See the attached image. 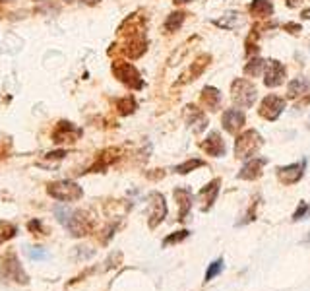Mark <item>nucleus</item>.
Masks as SVG:
<instances>
[{"mask_svg": "<svg viewBox=\"0 0 310 291\" xmlns=\"http://www.w3.org/2000/svg\"><path fill=\"white\" fill-rule=\"evenodd\" d=\"M55 214H57L58 221H60L74 237L87 235V231H90V221L85 220L80 212H72V210H68V208L57 206V208H55Z\"/></svg>", "mask_w": 310, "mask_h": 291, "instance_id": "1", "label": "nucleus"}, {"mask_svg": "<svg viewBox=\"0 0 310 291\" xmlns=\"http://www.w3.org/2000/svg\"><path fill=\"white\" fill-rule=\"evenodd\" d=\"M264 138L256 132V130H244L241 136L235 140V155L241 159H250L254 153L262 148Z\"/></svg>", "mask_w": 310, "mask_h": 291, "instance_id": "2", "label": "nucleus"}, {"mask_svg": "<svg viewBox=\"0 0 310 291\" xmlns=\"http://www.w3.org/2000/svg\"><path fill=\"white\" fill-rule=\"evenodd\" d=\"M49 196H53L58 202H76L83 196V190L78 183L74 181H57L47 186Z\"/></svg>", "mask_w": 310, "mask_h": 291, "instance_id": "3", "label": "nucleus"}, {"mask_svg": "<svg viewBox=\"0 0 310 291\" xmlns=\"http://www.w3.org/2000/svg\"><path fill=\"white\" fill-rule=\"evenodd\" d=\"M231 93H233V101L239 105V107H252L256 101V88L250 80H244V78H237V80L231 84Z\"/></svg>", "mask_w": 310, "mask_h": 291, "instance_id": "4", "label": "nucleus"}, {"mask_svg": "<svg viewBox=\"0 0 310 291\" xmlns=\"http://www.w3.org/2000/svg\"><path fill=\"white\" fill-rule=\"evenodd\" d=\"M113 72L118 80L122 84H126L128 88H134V90H142L144 88V81L140 78V72L136 70V66H132L130 62H122L118 60L113 64Z\"/></svg>", "mask_w": 310, "mask_h": 291, "instance_id": "5", "label": "nucleus"}, {"mask_svg": "<svg viewBox=\"0 0 310 291\" xmlns=\"http://www.w3.org/2000/svg\"><path fill=\"white\" fill-rule=\"evenodd\" d=\"M285 111V99L283 97H279L276 93H270L268 97L262 99V103H260V116L262 118H268V120H277L279 115Z\"/></svg>", "mask_w": 310, "mask_h": 291, "instance_id": "6", "label": "nucleus"}, {"mask_svg": "<svg viewBox=\"0 0 310 291\" xmlns=\"http://www.w3.org/2000/svg\"><path fill=\"white\" fill-rule=\"evenodd\" d=\"M2 278L18 281V283H27V274L23 272L20 260L14 255L4 256V262H2Z\"/></svg>", "mask_w": 310, "mask_h": 291, "instance_id": "7", "label": "nucleus"}, {"mask_svg": "<svg viewBox=\"0 0 310 291\" xmlns=\"http://www.w3.org/2000/svg\"><path fill=\"white\" fill-rule=\"evenodd\" d=\"M285 81V66L276 60L270 58L265 60V70H264V84L268 88H279Z\"/></svg>", "mask_w": 310, "mask_h": 291, "instance_id": "8", "label": "nucleus"}, {"mask_svg": "<svg viewBox=\"0 0 310 291\" xmlns=\"http://www.w3.org/2000/svg\"><path fill=\"white\" fill-rule=\"evenodd\" d=\"M306 169V159H302L300 163H291L285 167H277V179L283 183V185H297Z\"/></svg>", "mask_w": 310, "mask_h": 291, "instance_id": "9", "label": "nucleus"}, {"mask_svg": "<svg viewBox=\"0 0 310 291\" xmlns=\"http://www.w3.org/2000/svg\"><path fill=\"white\" fill-rule=\"evenodd\" d=\"M184 116H186L188 127L192 128L196 134H202V132L206 130L207 116L200 107H196V105H186V107H184Z\"/></svg>", "mask_w": 310, "mask_h": 291, "instance_id": "10", "label": "nucleus"}, {"mask_svg": "<svg viewBox=\"0 0 310 291\" xmlns=\"http://www.w3.org/2000/svg\"><path fill=\"white\" fill-rule=\"evenodd\" d=\"M150 198H151L150 227H151V229H155L161 221L165 220V216H167V202H165L163 194H159V192H151Z\"/></svg>", "mask_w": 310, "mask_h": 291, "instance_id": "11", "label": "nucleus"}, {"mask_svg": "<svg viewBox=\"0 0 310 291\" xmlns=\"http://www.w3.org/2000/svg\"><path fill=\"white\" fill-rule=\"evenodd\" d=\"M268 165V159L265 157H250L248 161L242 165L241 173H239V179L242 181H256L258 177H262L264 173V167Z\"/></svg>", "mask_w": 310, "mask_h": 291, "instance_id": "12", "label": "nucleus"}, {"mask_svg": "<svg viewBox=\"0 0 310 291\" xmlns=\"http://www.w3.org/2000/svg\"><path fill=\"white\" fill-rule=\"evenodd\" d=\"M219 186H221V179H213L211 183H207L200 192H198V200L202 202V212H209L211 206L215 204L219 194Z\"/></svg>", "mask_w": 310, "mask_h": 291, "instance_id": "13", "label": "nucleus"}, {"mask_svg": "<svg viewBox=\"0 0 310 291\" xmlns=\"http://www.w3.org/2000/svg\"><path fill=\"white\" fill-rule=\"evenodd\" d=\"M209 60H211L209 55H200V57L196 58L194 62L190 64V68L186 70L183 76H181V80L176 81V84H179V86H183V84H188V81H194L196 78H200V76H202V72L207 68Z\"/></svg>", "mask_w": 310, "mask_h": 291, "instance_id": "14", "label": "nucleus"}, {"mask_svg": "<svg viewBox=\"0 0 310 291\" xmlns=\"http://www.w3.org/2000/svg\"><path fill=\"white\" fill-rule=\"evenodd\" d=\"M202 150L211 157H221V155H225L227 146H225V140L221 138L219 132H211L206 138V142H202Z\"/></svg>", "mask_w": 310, "mask_h": 291, "instance_id": "15", "label": "nucleus"}, {"mask_svg": "<svg viewBox=\"0 0 310 291\" xmlns=\"http://www.w3.org/2000/svg\"><path fill=\"white\" fill-rule=\"evenodd\" d=\"M244 113L241 109H227L223 113V128L229 132V134H237L242 127H244Z\"/></svg>", "mask_w": 310, "mask_h": 291, "instance_id": "16", "label": "nucleus"}, {"mask_svg": "<svg viewBox=\"0 0 310 291\" xmlns=\"http://www.w3.org/2000/svg\"><path fill=\"white\" fill-rule=\"evenodd\" d=\"M200 103L207 111H219L221 107V92L213 86H206L202 90V97H200Z\"/></svg>", "mask_w": 310, "mask_h": 291, "instance_id": "17", "label": "nucleus"}, {"mask_svg": "<svg viewBox=\"0 0 310 291\" xmlns=\"http://www.w3.org/2000/svg\"><path fill=\"white\" fill-rule=\"evenodd\" d=\"M174 198L179 200V221H186V216L190 214V208H192V192L190 188H174Z\"/></svg>", "mask_w": 310, "mask_h": 291, "instance_id": "18", "label": "nucleus"}, {"mask_svg": "<svg viewBox=\"0 0 310 291\" xmlns=\"http://www.w3.org/2000/svg\"><path fill=\"white\" fill-rule=\"evenodd\" d=\"M248 12L254 18H270L274 14V4L272 0H252L248 6Z\"/></svg>", "mask_w": 310, "mask_h": 291, "instance_id": "19", "label": "nucleus"}, {"mask_svg": "<svg viewBox=\"0 0 310 291\" xmlns=\"http://www.w3.org/2000/svg\"><path fill=\"white\" fill-rule=\"evenodd\" d=\"M308 80L306 78H295V80L289 81L287 86V97L289 99H297L300 95H304V93L308 92Z\"/></svg>", "mask_w": 310, "mask_h": 291, "instance_id": "20", "label": "nucleus"}, {"mask_svg": "<svg viewBox=\"0 0 310 291\" xmlns=\"http://www.w3.org/2000/svg\"><path fill=\"white\" fill-rule=\"evenodd\" d=\"M184 20H186V14L184 12H172V14H169V18L165 22V29L169 33H174V31H179L183 27Z\"/></svg>", "mask_w": 310, "mask_h": 291, "instance_id": "21", "label": "nucleus"}, {"mask_svg": "<svg viewBox=\"0 0 310 291\" xmlns=\"http://www.w3.org/2000/svg\"><path fill=\"white\" fill-rule=\"evenodd\" d=\"M264 70H265V60H264V58L252 57L250 60H248V64L244 66V74H246V76H252V78H256V76H260Z\"/></svg>", "mask_w": 310, "mask_h": 291, "instance_id": "22", "label": "nucleus"}, {"mask_svg": "<svg viewBox=\"0 0 310 291\" xmlns=\"http://www.w3.org/2000/svg\"><path fill=\"white\" fill-rule=\"evenodd\" d=\"M241 16L237 14V12H229V14H225L221 20H215V25L221 27V29H235L237 25H241Z\"/></svg>", "mask_w": 310, "mask_h": 291, "instance_id": "23", "label": "nucleus"}, {"mask_svg": "<svg viewBox=\"0 0 310 291\" xmlns=\"http://www.w3.org/2000/svg\"><path fill=\"white\" fill-rule=\"evenodd\" d=\"M204 165H206V161H202V159H186L184 163H179V165L174 167V173H179V175L192 173L194 169L204 167Z\"/></svg>", "mask_w": 310, "mask_h": 291, "instance_id": "24", "label": "nucleus"}, {"mask_svg": "<svg viewBox=\"0 0 310 291\" xmlns=\"http://www.w3.org/2000/svg\"><path fill=\"white\" fill-rule=\"evenodd\" d=\"M223 268H225V262H223V258H215L209 266H207V270H206V278H204V281H211L213 278H217L219 274L223 272Z\"/></svg>", "mask_w": 310, "mask_h": 291, "instance_id": "25", "label": "nucleus"}, {"mask_svg": "<svg viewBox=\"0 0 310 291\" xmlns=\"http://www.w3.org/2000/svg\"><path fill=\"white\" fill-rule=\"evenodd\" d=\"M188 235H190V231H188V229H183V231L171 233V235H167V237L163 239V246H169V244L181 243V241H184V239H186Z\"/></svg>", "mask_w": 310, "mask_h": 291, "instance_id": "26", "label": "nucleus"}, {"mask_svg": "<svg viewBox=\"0 0 310 291\" xmlns=\"http://www.w3.org/2000/svg\"><path fill=\"white\" fill-rule=\"evenodd\" d=\"M306 218H310V204L299 202V208L295 210V214H293V221L306 220Z\"/></svg>", "mask_w": 310, "mask_h": 291, "instance_id": "27", "label": "nucleus"}, {"mask_svg": "<svg viewBox=\"0 0 310 291\" xmlns=\"http://www.w3.org/2000/svg\"><path fill=\"white\" fill-rule=\"evenodd\" d=\"M118 109H120V113H132L134 109H136V101L132 99V97H126V99H122V101H118Z\"/></svg>", "mask_w": 310, "mask_h": 291, "instance_id": "28", "label": "nucleus"}, {"mask_svg": "<svg viewBox=\"0 0 310 291\" xmlns=\"http://www.w3.org/2000/svg\"><path fill=\"white\" fill-rule=\"evenodd\" d=\"M29 258L31 260H43V258H47V251L45 248H31L29 251Z\"/></svg>", "mask_w": 310, "mask_h": 291, "instance_id": "29", "label": "nucleus"}, {"mask_svg": "<svg viewBox=\"0 0 310 291\" xmlns=\"http://www.w3.org/2000/svg\"><path fill=\"white\" fill-rule=\"evenodd\" d=\"M283 29H289L291 33H299L300 25H299V23H285V25H283Z\"/></svg>", "mask_w": 310, "mask_h": 291, "instance_id": "30", "label": "nucleus"}, {"mask_svg": "<svg viewBox=\"0 0 310 291\" xmlns=\"http://www.w3.org/2000/svg\"><path fill=\"white\" fill-rule=\"evenodd\" d=\"M27 227H29V231H37V233H41V223H39V221H37V220H35V221H31V223H29Z\"/></svg>", "mask_w": 310, "mask_h": 291, "instance_id": "31", "label": "nucleus"}, {"mask_svg": "<svg viewBox=\"0 0 310 291\" xmlns=\"http://www.w3.org/2000/svg\"><path fill=\"white\" fill-rule=\"evenodd\" d=\"M300 0H287V6L289 8H295V6H299Z\"/></svg>", "mask_w": 310, "mask_h": 291, "instance_id": "32", "label": "nucleus"}, {"mask_svg": "<svg viewBox=\"0 0 310 291\" xmlns=\"http://www.w3.org/2000/svg\"><path fill=\"white\" fill-rule=\"evenodd\" d=\"M302 18H304V20H310V8L308 10H302Z\"/></svg>", "mask_w": 310, "mask_h": 291, "instance_id": "33", "label": "nucleus"}, {"mask_svg": "<svg viewBox=\"0 0 310 291\" xmlns=\"http://www.w3.org/2000/svg\"><path fill=\"white\" fill-rule=\"evenodd\" d=\"M174 4H186V2H190V0H172Z\"/></svg>", "mask_w": 310, "mask_h": 291, "instance_id": "34", "label": "nucleus"}]
</instances>
